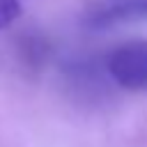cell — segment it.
Instances as JSON below:
<instances>
[{"instance_id": "1", "label": "cell", "mask_w": 147, "mask_h": 147, "mask_svg": "<svg viewBox=\"0 0 147 147\" xmlns=\"http://www.w3.org/2000/svg\"><path fill=\"white\" fill-rule=\"evenodd\" d=\"M106 69L119 87L147 92V39H133L113 48L108 53Z\"/></svg>"}, {"instance_id": "2", "label": "cell", "mask_w": 147, "mask_h": 147, "mask_svg": "<svg viewBox=\"0 0 147 147\" xmlns=\"http://www.w3.org/2000/svg\"><path fill=\"white\" fill-rule=\"evenodd\" d=\"M142 18H147V0H99L85 11V23L92 28H108Z\"/></svg>"}, {"instance_id": "3", "label": "cell", "mask_w": 147, "mask_h": 147, "mask_svg": "<svg viewBox=\"0 0 147 147\" xmlns=\"http://www.w3.org/2000/svg\"><path fill=\"white\" fill-rule=\"evenodd\" d=\"M23 7L18 0H0V30H7L18 16H21Z\"/></svg>"}]
</instances>
